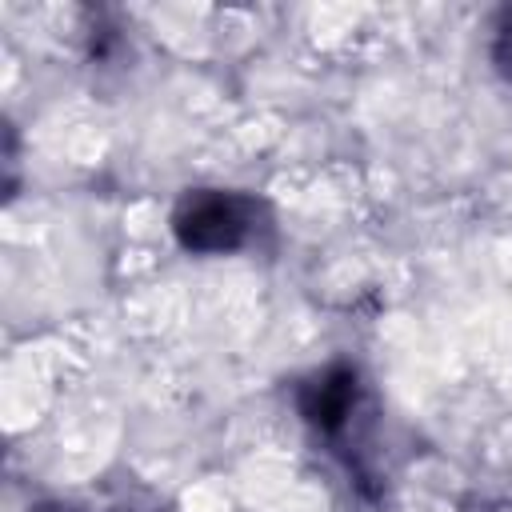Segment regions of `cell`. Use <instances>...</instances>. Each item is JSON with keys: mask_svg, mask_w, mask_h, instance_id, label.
Listing matches in <instances>:
<instances>
[{"mask_svg": "<svg viewBox=\"0 0 512 512\" xmlns=\"http://www.w3.org/2000/svg\"><path fill=\"white\" fill-rule=\"evenodd\" d=\"M292 408L300 424L312 432V440L324 444L348 468V476H356L360 492H368L372 476L360 444L368 440V428H372V388L360 364L328 360L308 368L292 384Z\"/></svg>", "mask_w": 512, "mask_h": 512, "instance_id": "6da1fadb", "label": "cell"}, {"mask_svg": "<svg viewBox=\"0 0 512 512\" xmlns=\"http://www.w3.org/2000/svg\"><path fill=\"white\" fill-rule=\"evenodd\" d=\"M168 228L188 256H236L272 232V208L244 188L196 184L176 196Z\"/></svg>", "mask_w": 512, "mask_h": 512, "instance_id": "7a4b0ae2", "label": "cell"}, {"mask_svg": "<svg viewBox=\"0 0 512 512\" xmlns=\"http://www.w3.org/2000/svg\"><path fill=\"white\" fill-rule=\"evenodd\" d=\"M28 512H176V504L136 476L96 480L88 492L36 500Z\"/></svg>", "mask_w": 512, "mask_h": 512, "instance_id": "3957f363", "label": "cell"}, {"mask_svg": "<svg viewBox=\"0 0 512 512\" xmlns=\"http://www.w3.org/2000/svg\"><path fill=\"white\" fill-rule=\"evenodd\" d=\"M488 60L496 68V76L512 88V4H504L496 16H492V28H488Z\"/></svg>", "mask_w": 512, "mask_h": 512, "instance_id": "277c9868", "label": "cell"}, {"mask_svg": "<svg viewBox=\"0 0 512 512\" xmlns=\"http://www.w3.org/2000/svg\"><path fill=\"white\" fill-rule=\"evenodd\" d=\"M456 512H512V492H472L456 504Z\"/></svg>", "mask_w": 512, "mask_h": 512, "instance_id": "5b68a950", "label": "cell"}]
</instances>
